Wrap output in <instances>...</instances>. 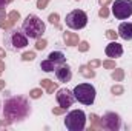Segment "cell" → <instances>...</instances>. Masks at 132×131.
Listing matches in <instances>:
<instances>
[{"mask_svg": "<svg viewBox=\"0 0 132 131\" xmlns=\"http://www.w3.org/2000/svg\"><path fill=\"white\" fill-rule=\"evenodd\" d=\"M34 59H35V53L34 51H28V53L22 54V60L23 62H32Z\"/></svg>", "mask_w": 132, "mask_h": 131, "instance_id": "23", "label": "cell"}, {"mask_svg": "<svg viewBox=\"0 0 132 131\" xmlns=\"http://www.w3.org/2000/svg\"><path fill=\"white\" fill-rule=\"evenodd\" d=\"M111 93L115 94V96H121V94L125 93V88H123L121 85H114V86L111 88Z\"/></svg>", "mask_w": 132, "mask_h": 131, "instance_id": "25", "label": "cell"}, {"mask_svg": "<svg viewBox=\"0 0 132 131\" xmlns=\"http://www.w3.org/2000/svg\"><path fill=\"white\" fill-rule=\"evenodd\" d=\"M101 128L108 131H118L121 128V119L117 113H104L101 117Z\"/></svg>", "mask_w": 132, "mask_h": 131, "instance_id": "8", "label": "cell"}, {"mask_svg": "<svg viewBox=\"0 0 132 131\" xmlns=\"http://www.w3.org/2000/svg\"><path fill=\"white\" fill-rule=\"evenodd\" d=\"M118 35L125 40H132V23L131 22H123L118 26Z\"/></svg>", "mask_w": 132, "mask_h": 131, "instance_id": "13", "label": "cell"}, {"mask_svg": "<svg viewBox=\"0 0 132 131\" xmlns=\"http://www.w3.org/2000/svg\"><path fill=\"white\" fill-rule=\"evenodd\" d=\"M78 72H80V76H83V77H86V79H94V77H95V71H94L89 65H81L78 68Z\"/></svg>", "mask_w": 132, "mask_h": 131, "instance_id": "17", "label": "cell"}, {"mask_svg": "<svg viewBox=\"0 0 132 131\" xmlns=\"http://www.w3.org/2000/svg\"><path fill=\"white\" fill-rule=\"evenodd\" d=\"M98 2H100L101 6H108L109 3H112V0H98Z\"/></svg>", "mask_w": 132, "mask_h": 131, "instance_id": "34", "label": "cell"}, {"mask_svg": "<svg viewBox=\"0 0 132 131\" xmlns=\"http://www.w3.org/2000/svg\"><path fill=\"white\" fill-rule=\"evenodd\" d=\"M48 59L55 66H60V65H63V63H66V56L62 51H52V53H49Z\"/></svg>", "mask_w": 132, "mask_h": 131, "instance_id": "14", "label": "cell"}, {"mask_svg": "<svg viewBox=\"0 0 132 131\" xmlns=\"http://www.w3.org/2000/svg\"><path fill=\"white\" fill-rule=\"evenodd\" d=\"M88 65L91 66L92 69H95V68H98V66H101V60H98V59H94V60H89V63Z\"/></svg>", "mask_w": 132, "mask_h": 131, "instance_id": "30", "label": "cell"}, {"mask_svg": "<svg viewBox=\"0 0 132 131\" xmlns=\"http://www.w3.org/2000/svg\"><path fill=\"white\" fill-rule=\"evenodd\" d=\"M98 16L100 17H103V19H108V16H109V9L106 8V6H101L98 11Z\"/></svg>", "mask_w": 132, "mask_h": 131, "instance_id": "29", "label": "cell"}, {"mask_svg": "<svg viewBox=\"0 0 132 131\" xmlns=\"http://www.w3.org/2000/svg\"><path fill=\"white\" fill-rule=\"evenodd\" d=\"M112 14L118 20H126L132 16V0H115L112 2Z\"/></svg>", "mask_w": 132, "mask_h": 131, "instance_id": "7", "label": "cell"}, {"mask_svg": "<svg viewBox=\"0 0 132 131\" xmlns=\"http://www.w3.org/2000/svg\"><path fill=\"white\" fill-rule=\"evenodd\" d=\"M5 56H6L5 49H3V48H0V59H2V57H5Z\"/></svg>", "mask_w": 132, "mask_h": 131, "instance_id": "38", "label": "cell"}, {"mask_svg": "<svg viewBox=\"0 0 132 131\" xmlns=\"http://www.w3.org/2000/svg\"><path fill=\"white\" fill-rule=\"evenodd\" d=\"M5 17H6V12H5V9H0V23L5 20Z\"/></svg>", "mask_w": 132, "mask_h": 131, "instance_id": "33", "label": "cell"}, {"mask_svg": "<svg viewBox=\"0 0 132 131\" xmlns=\"http://www.w3.org/2000/svg\"><path fill=\"white\" fill-rule=\"evenodd\" d=\"M75 2H80V0H75Z\"/></svg>", "mask_w": 132, "mask_h": 131, "instance_id": "40", "label": "cell"}, {"mask_svg": "<svg viewBox=\"0 0 132 131\" xmlns=\"http://www.w3.org/2000/svg\"><path fill=\"white\" fill-rule=\"evenodd\" d=\"M40 86H42V88H46V93H48V94H52V93L57 90V83L52 82V80H49V79L40 80Z\"/></svg>", "mask_w": 132, "mask_h": 131, "instance_id": "16", "label": "cell"}, {"mask_svg": "<svg viewBox=\"0 0 132 131\" xmlns=\"http://www.w3.org/2000/svg\"><path fill=\"white\" fill-rule=\"evenodd\" d=\"M46 46H48V42H46L45 39H37V42H35V49L42 51V49H45Z\"/></svg>", "mask_w": 132, "mask_h": 131, "instance_id": "24", "label": "cell"}, {"mask_svg": "<svg viewBox=\"0 0 132 131\" xmlns=\"http://www.w3.org/2000/svg\"><path fill=\"white\" fill-rule=\"evenodd\" d=\"M48 20H49V23H52L55 28H59V30H60V23H59V20H60V16H59L57 12H52V14H49Z\"/></svg>", "mask_w": 132, "mask_h": 131, "instance_id": "21", "label": "cell"}, {"mask_svg": "<svg viewBox=\"0 0 132 131\" xmlns=\"http://www.w3.org/2000/svg\"><path fill=\"white\" fill-rule=\"evenodd\" d=\"M57 102H59V105L62 106V108H65L68 110L69 106H72V103H74V93L72 91H69L68 88H60V90H57Z\"/></svg>", "mask_w": 132, "mask_h": 131, "instance_id": "9", "label": "cell"}, {"mask_svg": "<svg viewBox=\"0 0 132 131\" xmlns=\"http://www.w3.org/2000/svg\"><path fill=\"white\" fill-rule=\"evenodd\" d=\"M40 68H42V71H45V72H51V71H54L57 66L54 65L49 59H46V60H42V63H40Z\"/></svg>", "mask_w": 132, "mask_h": 131, "instance_id": "20", "label": "cell"}, {"mask_svg": "<svg viewBox=\"0 0 132 131\" xmlns=\"http://www.w3.org/2000/svg\"><path fill=\"white\" fill-rule=\"evenodd\" d=\"M74 97L83 105H92L95 100V88L91 83H80L74 88Z\"/></svg>", "mask_w": 132, "mask_h": 131, "instance_id": "4", "label": "cell"}, {"mask_svg": "<svg viewBox=\"0 0 132 131\" xmlns=\"http://www.w3.org/2000/svg\"><path fill=\"white\" fill-rule=\"evenodd\" d=\"M104 53H106V56H108V57H111V59H118V57H121V56H123V46H121L118 42L112 40L109 45H106Z\"/></svg>", "mask_w": 132, "mask_h": 131, "instance_id": "10", "label": "cell"}, {"mask_svg": "<svg viewBox=\"0 0 132 131\" xmlns=\"http://www.w3.org/2000/svg\"><path fill=\"white\" fill-rule=\"evenodd\" d=\"M6 2H8V3H11V2H14V0H6Z\"/></svg>", "mask_w": 132, "mask_h": 131, "instance_id": "39", "label": "cell"}, {"mask_svg": "<svg viewBox=\"0 0 132 131\" xmlns=\"http://www.w3.org/2000/svg\"><path fill=\"white\" fill-rule=\"evenodd\" d=\"M111 77H112L115 82H123V79H125V69H121V68H114Z\"/></svg>", "mask_w": 132, "mask_h": 131, "instance_id": "19", "label": "cell"}, {"mask_svg": "<svg viewBox=\"0 0 132 131\" xmlns=\"http://www.w3.org/2000/svg\"><path fill=\"white\" fill-rule=\"evenodd\" d=\"M55 77H57L60 82H63V83H68V82L72 79V71H71L69 65L63 63V65L57 66V68H55Z\"/></svg>", "mask_w": 132, "mask_h": 131, "instance_id": "11", "label": "cell"}, {"mask_svg": "<svg viewBox=\"0 0 132 131\" xmlns=\"http://www.w3.org/2000/svg\"><path fill=\"white\" fill-rule=\"evenodd\" d=\"M8 5V2L6 0H0V9H5V6Z\"/></svg>", "mask_w": 132, "mask_h": 131, "instance_id": "35", "label": "cell"}, {"mask_svg": "<svg viewBox=\"0 0 132 131\" xmlns=\"http://www.w3.org/2000/svg\"><path fill=\"white\" fill-rule=\"evenodd\" d=\"M65 127L69 131H83L86 127V114L83 110H72L66 114Z\"/></svg>", "mask_w": 132, "mask_h": 131, "instance_id": "3", "label": "cell"}, {"mask_svg": "<svg viewBox=\"0 0 132 131\" xmlns=\"http://www.w3.org/2000/svg\"><path fill=\"white\" fill-rule=\"evenodd\" d=\"M0 74H2V71H0Z\"/></svg>", "mask_w": 132, "mask_h": 131, "instance_id": "41", "label": "cell"}, {"mask_svg": "<svg viewBox=\"0 0 132 131\" xmlns=\"http://www.w3.org/2000/svg\"><path fill=\"white\" fill-rule=\"evenodd\" d=\"M0 71H2V72L5 71V62H3L2 59H0Z\"/></svg>", "mask_w": 132, "mask_h": 131, "instance_id": "36", "label": "cell"}, {"mask_svg": "<svg viewBox=\"0 0 132 131\" xmlns=\"http://www.w3.org/2000/svg\"><path fill=\"white\" fill-rule=\"evenodd\" d=\"M77 46H78V51H80V53H86V51L89 49V43L85 42V40H83V42H78Z\"/></svg>", "mask_w": 132, "mask_h": 131, "instance_id": "26", "label": "cell"}, {"mask_svg": "<svg viewBox=\"0 0 132 131\" xmlns=\"http://www.w3.org/2000/svg\"><path fill=\"white\" fill-rule=\"evenodd\" d=\"M5 85H6V82H5V80H2V79H0V91H2V90H3V88H5Z\"/></svg>", "mask_w": 132, "mask_h": 131, "instance_id": "37", "label": "cell"}, {"mask_svg": "<svg viewBox=\"0 0 132 131\" xmlns=\"http://www.w3.org/2000/svg\"><path fill=\"white\" fill-rule=\"evenodd\" d=\"M106 37H108L109 40H117V37H118V33H115L114 30H108V31H106Z\"/></svg>", "mask_w": 132, "mask_h": 131, "instance_id": "28", "label": "cell"}, {"mask_svg": "<svg viewBox=\"0 0 132 131\" xmlns=\"http://www.w3.org/2000/svg\"><path fill=\"white\" fill-rule=\"evenodd\" d=\"M42 96H43V90L42 88H34V90L29 91V97L31 99H40Z\"/></svg>", "mask_w": 132, "mask_h": 131, "instance_id": "22", "label": "cell"}, {"mask_svg": "<svg viewBox=\"0 0 132 131\" xmlns=\"http://www.w3.org/2000/svg\"><path fill=\"white\" fill-rule=\"evenodd\" d=\"M101 65L104 66L106 69H114V68H115V62H114L112 59H109V60H103Z\"/></svg>", "mask_w": 132, "mask_h": 131, "instance_id": "27", "label": "cell"}, {"mask_svg": "<svg viewBox=\"0 0 132 131\" xmlns=\"http://www.w3.org/2000/svg\"><path fill=\"white\" fill-rule=\"evenodd\" d=\"M5 45L11 51H19L28 46V37L25 33H20L17 30H11L9 33L5 35Z\"/></svg>", "mask_w": 132, "mask_h": 131, "instance_id": "5", "label": "cell"}, {"mask_svg": "<svg viewBox=\"0 0 132 131\" xmlns=\"http://www.w3.org/2000/svg\"><path fill=\"white\" fill-rule=\"evenodd\" d=\"M48 3H49V0H37V8L38 9H45L48 6Z\"/></svg>", "mask_w": 132, "mask_h": 131, "instance_id": "31", "label": "cell"}, {"mask_svg": "<svg viewBox=\"0 0 132 131\" xmlns=\"http://www.w3.org/2000/svg\"><path fill=\"white\" fill-rule=\"evenodd\" d=\"M63 42H65V45H68V46H77L78 42H80L78 34L66 31V33H63Z\"/></svg>", "mask_w": 132, "mask_h": 131, "instance_id": "15", "label": "cell"}, {"mask_svg": "<svg viewBox=\"0 0 132 131\" xmlns=\"http://www.w3.org/2000/svg\"><path fill=\"white\" fill-rule=\"evenodd\" d=\"M20 19V12L19 11H11L8 16H6V20H3L2 23H0V26L3 28V30H11L14 25H15V22Z\"/></svg>", "mask_w": 132, "mask_h": 131, "instance_id": "12", "label": "cell"}, {"mask_svg": "<svg viewBox=\"0 0 132 131\" xmlns=\"http://www.w3.org/2000/svg\"><path fill=\"white\" fill-rule=\"evenodd\" d=\"M45 30H46L45 22L35 14L26 16V19L22 23V31L25 33L28 39H40L45 33Z\"/></svg>", "mask_w": 132, "mask_h": 131, "instance_id": "2", "label": "cell"}, {"mask_svg": "<svg viewBox=\"0 0 132 131\" xmlns=\"http://www.w3.org/2000/svg\"><path fill=\"white\" fill-rule=\"evenodd\" d=\"M89 120H91V128H89V131L103 130L101 128V117H98L97 114H91L89 116Z\"/></svg>", "mask_w": 132, "mask_h": 131, "instance_id": "18", "label": "cell"}, {"mask_svg": "<svg viewBox=\"0 0 132 131\" xmlns=\"http://www.w3.org/2000/svg\"><path fill=\"white\" fill-rule=\"evenodd\" d=\"M66 110L65 108H62V106H55V108H52V114H55V116H60V114H63Z\"/></svg>", "mask_w": 132, "mask_h": 131, "instance_id": "32", "label": "cell"}, {"mask_svg": "<svg viewBox=\"0 0 132 131\" xmlns=\"http://www.w3.org/2000/svg\"><path fill=\"white\" fill-rule=\"evenodd\" d=\"M88 25V16L81 9H74L66 16V26L71 30H83Z\"/></svg>", "mask_w": 132, "mask_h": 131, "instance_id": "6", "label": "cell"}, {"mask_svg": "<svg viewBox=\"0 0 132 131\" xmlns=\"http://www.w3.org/2000/svg\"><path fill=\"white\" fill-rule=\"evenodd\" d=\"M29 113H31L29 103H28L26 99L22 97V96L9 97L8 100H5V103H3V117L11 120V123L23 120Z\"/></svg>", "mask_w": 132, "mask_h": 131, "instance_id": "1", "label": "cell"}]
</instances>
